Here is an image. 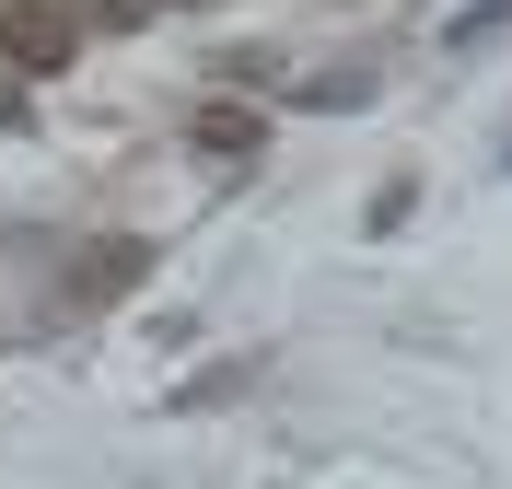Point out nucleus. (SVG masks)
<instances>
[{
	"label": "nucleus",
	"mask_w": 512,
	"mask_h": 489,
	"mask_svg": "<svg viewBox=\"0 0 512 489\" xmlns=\"http://www.w3.org/2000/svg\"><path fill=\"white\" fill-rule=\"evenodd\" d=\"M0 59H12V82H59V70H82V24L59 0H0Z\"/></svg>",
	"instance_id": "f257e3e1"
},
{
	"label": "nucleus",
	"mask_w": 512,
	"mask_h": 489,
	"mask_svg": "<svg viewBox=\"0 0 512 489\" xmlns=\"http://www.w3.org/2000/svg\"><path fill=\"white\" fill-rule=\"evenodd\" d=\"M152 280V245L140 233H105L94 257H70V303H117V292H140Z\"/></svg>",
	"instance_id": "f03ea898"
},
{
	"label": "nucleus",
	"mask_w": 512,
	"mask_h": 489,
	"mask_svg": "<svg viewBox=\"0 0 512 489\" xmlns=\"http://www.w3.org/2000/svg\"><path fill=\"white\" fill-rule=\"evenodd\" d=\"M187 140H198V152H222V163H245L256 140H268V117H256V105H198Z\"/></svg>",
	"instance_id": "7ed1b4c3"
},
{
	"label": "nucleus",
	"mask_w": 512,
	"mask_h": 489,
	"mask_svg": "<svg viewBox=\"0 0 512 489\" xmlns=\"http://www.w3.org/2000/svg\"><path fill=\"white\" fill-rule=\"evenodd\" d=\"M70 24H152V0H59Z\"/></svg>",
	"instance_id": "20e7f679"
},
{
	"label": "nucleus",
	"mask_w": 512,
	"mask_h": 489,
	"mask_svg": "<svg viewBox=\"0 0 512 489\" xmlns=\"http://www.w3.org/2000/svg\"><path fill=\"white\" fill-rule=\"evenodd\" d=\"M12 117H24V82H0V129H12Z\"/></svg>",
	"instance_id": "39448f33"
}]
</instances>
